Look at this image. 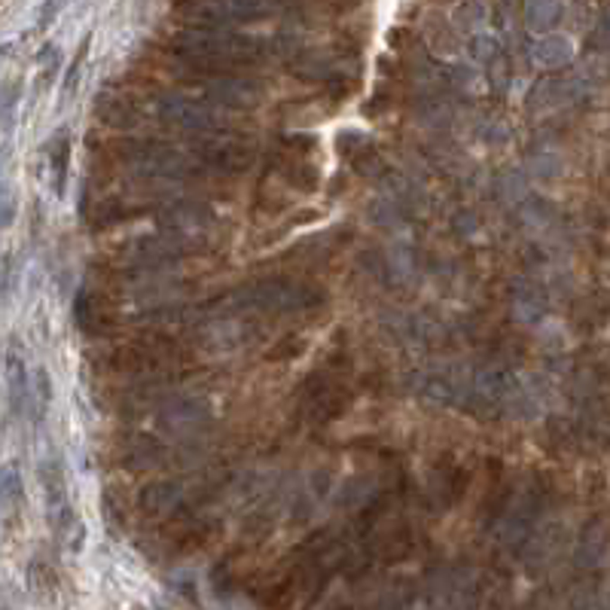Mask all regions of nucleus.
<instances>
[{"label": "nucleus", "instance_id": "f257e3e1", "mask_svg": "<svg viewBox=\"0 0 610 610\" xmlns=\"http://www.w3.org/2000/svg\"><path fill=\"white\" fill-rule=\"evenodd\" d=\"M74 320L86 336H107L119 327L114 300L104 291H83L74 302Z\"/></svg>", "mask_w": 610, "mask_h": 610}, {"label": "nucleus", "instance_id": "f03ea898", "mask_svg": "<svg viewBox=\"0 0 610 610\" xmlns=\"http://www.w3.org/2000/svg\"><path fill=\"white\" fill-rule=\"evenodd\" d=\"M196 156L214 171H247L254 162V150L242 141H196L192 143Z\"/></svg>", "mask_w": 610, "mask_h": 610}, {"label": "nucleus", "instance_id": "7ed1b4c3", "mask_svg": "<svg viewBox=\"0 0 610 610\" xmlns=\"http://www.w3.org/2000/svg\"><path fill=\"white\" fill-rule=\"evenodd\" d=\"M95 114H98L104 125H114V128H134L141 123L138 104L125 92H101L98 101H95Z\"/></svg>", "mask_w": 610, "mask_h": 610}, {"label": "nucleus", "instance_id": "20e7f679", "mask_svg": "<svg viewBox=\"0 0 610 610\" xmlns=\"http://www.w3.org/2000/svg\"><path fill=\"white\" fill-rule=\"evenodd\" d=\"M143 211H147V208H132V205H125L119 196L101 199V202H95V208L89 211V226L98 229V232L114 229V226H119V223L134 220V217L143 214Z\"/></svg>", "mask_w": 610, "mask_h": 610}, {"label": "nucleus", "instance_id": "39448f33", "mask_svg": "<svg viewBox=\"0 0 610 610\" xmlns=\"http://www.w3.org/2000/svg\"><path fill=\"white\" fill-rule=\"evenodd\" d=\"M208 95H211V101H220L226 104V107H254L256 104V86L242 83V79H229V77L208 86Z\"/></svg>", "mask_w": 610, "mask_h": 610}, {"label": "nucleus", "instance_id": "423d86ee", "mask_svg": "<svg viewBox=\"0 0 610 610\" xmlns=\"http://www.w3.org/2000/svg\"><path fill=\"white\" fill-rule=\"evenodd\" d=\"M50 165H52V187L59 196H64V183H68V168H70V134L59 132L50 141Z\"/></svg>", "mask_w": 610, "mask_h": 610}, {"label": "nucleus", "instance_id": "0eeeda50", "mask_svg": "<svg viewBox=\"0 0 610 610\" xmlns=\"http://www.w3.org/2000/svg\"><path fill=\"white\" fill-rule=\"evenodd\" d=\"M178 501V485L174 483H156L147 485V492L141 494V513L143 516H156V513L168 510Z\"/></svg>", "mask_w": 610, "mask_h": 610}, {"label": "nucleus", "instance_id": "6e6552de", "mask_svg": "<svg viewBox=\"0 0 610 610\" xmlns=\"http://www.w3.org/2000/svg\"><path fill=\"white\" fill-rule=\"evenodd\" d=\"M281 174H284V180L291 183L293 189H302V192L318 189V180H320L315 165L311 162H293V159H284V162H281Z\"/></svg>", "mask_w": 610, "mask_h": 610}, {"label": "nucleus", "instance_id": "1a4fd4ad", "mask_svg": "<svg viewBox=\"0 0 610 610\" xmlns=\"http://www.w3.org/2000/svg\"><path fill=\"white\" fill-rule=\"evenodd\" d=\"M43 492H46V501H50L52 507H59V504L64 501V476H61L59 464H46L43 467Z\"/></svg>", "mask_w": 610, "mask_h": 610}, {"label": "nucleus", "instance_id": "9d476101", "mask_svg": "<svg viewBox=\"0 0 610 610\" xmlns=\"http://www.w3.org/2000/svg\"><path fill=\"white\" fill-rule=\"evenodd\" d=\"M305 351V339H300V336H284L275 348L269 351V360H281V357H300Z\"/></svg>", "mask_w": 610, "mask_h": 610}]
</instances>
